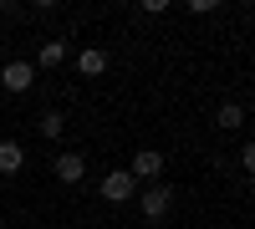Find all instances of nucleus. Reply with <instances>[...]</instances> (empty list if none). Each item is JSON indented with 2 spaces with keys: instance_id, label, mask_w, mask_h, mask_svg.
<instances>
[{
  "instance_id": "f257e3e1",
  "label": "nucleus",
  "mask_w": 255,
  "mask_h": 229,
  "mask_svg": "<svg viewBox=\"0 0 255 229\" xmlns=\"http://www.w3.org/2000/svg\"><path fill=\"white\" fill-rule=\"evenodd\" d=\"M138 209H143V219H168V209H174V189H168V183H148L143 199H138Z\"/></svg>"
},
{
  "instance_id": "f03ea898",
  "label": "nucleus",
  "mask_w": 255,
  "mask_h": 229,
  "mask_svg": "<svg viewBox=\"0 0 255 229\" xmlns=\"http://www.w3.org/2000/svg\"><path fill=\"white\" fill-rule=\"evenodd\" d=\"M0 87H5V92H31L36 87V67H31V61H5V72H0Z\"/></svg>"
},
{
  "instance_id": "7ed1b4c3",
  "label": "nucleus",
  "mask_w": 255,
  "mask_h": 229,
  "mask_svg": "<svg viewBox=\"0 0 255 229\" xmlns=\"http://www.w3.org/2000/svg\"><path fill=\"white\" fill-rule=\"evenodd\" d=\"M128 173H133V183H158V178H163V153L143 148V153L133 158V168H128Z\"/></svg>"
},
{
  "instance_id": "20e7f679",
  "label": "nucleus",
  "mask_w": 255,
  "mask_h": 229,
  "mask_svg": "<svg viewBox=\"0 0 255 229\" xmlns=\"http://www.w3.org/2000/svg\"><path fill=\"white\" fill-rule=\"evenodd\" d=\"M133 194H138V183H133V173H128V168H118V173H108V178H102V199L128 204Z\"/></svg>"
},
{
  "instance_id": "39448f33",
  "label": "nucleus",
  "mask_w": 255,
  "mask_h": 229,
  "mask_svg": "<svg viewBox=\"0 0 255 229\" xmlns=\"http://www.w3.org/2000/svg\"><path fill=\"white\" fill-rule=\"evenodd\" d=\"M77 72H82V76H102V72H108V51H102V46H82Z\"/></svg>"
},
{
  "instance_id": "423d86ee",
  "label": "nucleus",
  "mask_w": 255,
  "mask_h": 229,
  "mask_svg": "<svg viewBox=\"0 0 255 229\" xmlns=\"http://www.w3.org/2000/svg\"><path fill=\"white\" fill-rule=\"evenodd\" d=\"M61 61H67V41H41V51H36V67L41 72H51V67H61Z\"/></svg>"
},
{
  "instance_id": "0eeeda50",
  "label": "nucleus",
  "mask_w": 255,
  "mask_h": 229,
  "mask_svg": "<svg viewBox=\"0 0 255 229\" xmlns=\"http://www.w3.org/2000/svg\"><path fill=\"white\" fill-rule=\"evenodd\" d=\"M82 173H87V158H82V153H61L56 158V178L61 183H77Z\"/></svg>"
},
{
  "instance_id": "6e6552de",
  "label": "nucleus",
  "mask_w": 255,
  "mask_h": 229,
  "mask_svg": "<svg viewBox=\"0 0 255 229\" xmlns=\"http://www.w3.org/2000/svg\"><path fill=\"white\" fill-rule=\"evenodd\" d=\"M26 168V148H20V143H0V173H20Z\"/></svg>"
},
{
  "instance_id": "1a4fd4ad",
  "label": "nucleus",
  "mask_w": 255,
  "mask_h": 229,
  "mask_svg": "<svg viewBox=\"0 0 255 229\" xmlns=\"http://www.w3.org/2000/svg\"><path fill=\"white\" fill-rule=\"evenodd\" d=\"M61 133H67V117H61V107H51V112H41V138H46V143H56Z\"/></svg>"
},
{
  "instance_id": "9d476101",
  "label": "nucleus",
  "mask_w": 255,
  "mask_h": 229,
  "mask_svg": "<svg viewBox=\"0 0 255 229\" xmlns=\"http://www.w3.org/2000/svg\"><path fill=\"white\" fill-rule=\"evenodd\" d=\"M240 122H245V107L240 102H225L220 107V128H240Z\"/></svg>"
},
{
  "instance_id": "9b49d317",
  "label": "nucleus",
  "mask_w": 255,
  "mask_h": 229,
  "mask_svg": "<svg viewBox=\"0 0 255 229\" xmlns=\"http://www.w3.org/2000/svg\"><path fill=\"white\" fill-rule=\"evenodd\" d=\"M0 117H5V112H0Z\"/></svg>"
}]
</instances>
